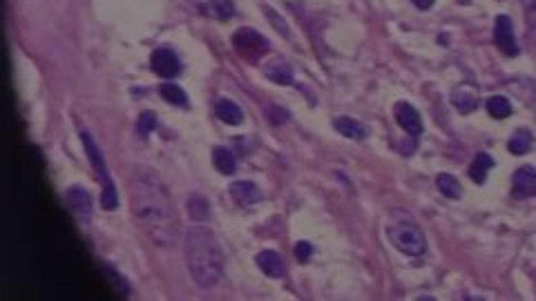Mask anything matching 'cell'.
<instances>
[{
	"label": "cell",
	"instance_id": "1",
	"mask_svg": "<svg viewBox=\"0 0 536 301\" xmlns=\"http://www.w3.org/2000/svg\"><path fill=\"white\" fill-rule=\"evenodd\" d=\"M130 206L139 228L159 248L175 246L179 237V217L166 183L148 165L130 170Z\"/></svg>",
	"mask_w": 536,
	"mask_h": 301
},
{
	"label": "cell",
	"instance_id": "2",
	"mask_svg": "<svg viewBox=\"0 0 536 301\" xmlns=\"http://www.w3.org/2000/svg\"><path fill=\"white\" fill-rule=\"evenodd\" d=\"M184 255L188 264V273L197 286L215 288L224 277L226 259L221 253L217 237L208 228H190L184 241Z\"/></svg>",
	"mask_w": 536,
	"mask_h": 301
},
{
	"label": "cell",
	"instance_id": "3",
	"mask_svg": "<svg viewBox=\"0 0 536 301\" xmlns=\"http://www.w3.org/2000/svg\"><path fill=\"white\" fill-rule=\"evenodd\" d=\"M389 241L400 250V253L409 255V257H422L424 250H427V239H424V232L420 230V226L413 219L404 217L402 212L391 217Z\"/></svg>",
	"mask_w": 536,
	"mask_h": 301
},
{
	"label": "cell",
	"instance_id": "4",
	"mask_svg": "<svg viewBox=\"0 0 536 301\" xmlns=\"http://www.w3.org/2000/svg\"><path fill=\"white\" fill-rule=\"evenodd\" d=\"M83 136V145H85V152L89 156V161H92L94 165V172L101 181V185H103V197H101V203H103L105 210H114L119 206V197H116V188H114V181L112 176H110L107 167H105V158H103V152L98 149V145L94 143V138L89 136L87 132L80 134Z\"/></svg>",
	"mask_w": 536,
	"mask_h": 301
},
{
	"label": "cell",
	"instance_id": "5",
	"mask_svg": "<svg viewBox=\"0 0 536 301\" xmlns=\"http://www.w3.org/2000/svg\"><path fill=\"white\" fill-rule=\"evenodd\" d=\"M232 47H235L237 54L246 60H257L264 54H268V49H270L268 40L250 27L237 29V34L232 36Z\"/></svg>",
	"mask_w": 536,
	"mask_h": 301
},
{
	"label": "cell",
	"instance_id": "6",
	"mask_svg": "<svg viewBox=\"0 0 536 301\" xmlns=\"http://www.w3.org/2000/svg\"><path fill=\"white\" fill-rule=\"evenodd\" d=\"M65 201L69 210H72V215L76 217L78 224L87 226L89 221H92V197H89L87 190H83L80 185H74L67 190L65 194Z\"/></svg>",
	"mask_w": 536,
	"mask_h": 301
},
{
	"label": "cell",
	"instance_id": "7",
	"mask_svg": "<svg viewBox=\"0 0 536 301\" xmlns=\"http://www.w3.org/2000/svg\"><path fill=\"white\" fill-rule=\"evenodd\" d=\"M494 40H496V47L505 56H519V43H517V36H514V25L508 16L496 18V25H494Z\"/></svg>",
	"mask_w": 536,
	"mask_h": 301
},
{
	"label": "cell",
	"instance_id": "8",
	"mask_svg": "<svg viewBox=\"0 0 536 301\" xmlns=\"http://www.w3.org/2000/svg\"><path fill=\"white\" fill-rule=\"evenodd\" d=\"M188 3L201 16L212 20H228L235 16V3L232 0H188Z\"/></svg>",
	"mask_w": 536,
	"mask_h": 301
},
{
	"label": "cell",
	"instance_id": "9",
	"mask_svg": "<svg viewBox=\"0 0 536 301\" xmlns=\"http://www.w3.org/2000/svg\"><path fill=\"white\" fill-rule=\"evenodd\" d=\"M150 65H153L155 74L164 76V78H175L181 74V60L179 56L173 52V49H155L153 52V58H150Z\"/></svg>",
	"mask_w": 536,
	"mask_h": 301
},
{
	"label": "cell",
	"instance_id": "10",
	"mask_svg": "<svg viewBox=\"0 0 536 301\" xmlns=\"http://www.w3.org/2000/svg\"><path fill=\"white\" fill-rule=\"evenodd\" d=\"M512 194L517 199H530L536 194V170L532 165H523L521 170L514 172Z\"/></svg>",
	"mask_w": 536,
	"mask_h": 301
},
{
	"label": "cell",
	"instance_id": "11",
	"mask_svg": "<svg viewBox=\"0 0 536 301\" xmlns=\"http://www.w3.org/2000/svg\"><path fill=\"white\" fill-rule=\"evenodd\" d=\"M481 98H478V92L476 87L469 85V83H462V85H456L451 92V105L458 109L460 114H472L474 109L478 107Z\"/></svg>",
	"mask_w": 536,
	"mask_h": 301
},
{
	"label": "cell",
	"instance_id": "12",
	"mask_svg": "<svg viewBox=\"0 0 536 301\" xmlns=\"http://www.w3.org/2000/svg\"><path fill=\"white\" fill-rule=\"evenodd\" d=\"M393 114H396L398 125L411 136H418L422 132V118L418 114V109L409 105V103H396L393 107Z\"/></svg>",
	"mask_w": 536,
	"mask_h": 301
},
{
	"label": "cell",
	"instance_id": "13",
	"mask_svg": "<svg viewBox=\"0 0 536 301\" xmlns=\"http://www.w3.org/2000/svg\"><path fill=\"white\" fill-rule=\"evenodd\" d=\"M228 192L239 206H244V208H250L261 201V190L255 183H250V181H235V183H230Z\"/></svg>",
	"mask_w": 536,
	"mask_h": 301
},
{
	"label": "cell",
	"instance_id": "14",
	"mask_svg": "<svg viewBox=\"0 0 536 301\" xmlns=\"http://www.w3.org/2000/svg\"><path fill=\"white\" fill-rule=\"evenodd\" d=\"M257 266L261 268V273L273 277V279H279L284 277L286 268H284V261H282V257L277 253H273V250H261V253L255 257Z\"/></svg>",
	"mask_w": 536,
	"mask_h": 301
},
{
	"label": "cell",
	"instance_id": "15",
	"mask_svg": "<svg viewBox=\"0 0 536 301\" xmlns=\"http://www.w3.org/2000/svg\"><path fill=\"white\" fill-rule=\"evenodd\" d=\"M215 114H217L219 120H224L226 125H239L241 120H244V112H241V107L235 103V100H230V98L217 100Z\"/></svg>",
	"mask_w": 536,
	"mask_h": 301
},
{
	"label": "cell",
	"instance_id": "16",
	"mask_svg": "<svg viewBox=\"0 0 536 301\" xmlns=\"http://www.w3.org/2000/svg\"><path fill=\"white\" fill-rule=\"evenodd\" d=\"M266 76L275 80L279 85H291L293 83V69L284 58H273L266 65Z\"/></svg>",
	"mask_w": 536,
	"mask_h": 301
},
{
	"label": "cell",
	"instance_id": "17",
	"mask_svg": "<svg viewBox=\"0 0 536 301\" xmlns=\"http://www.w3.org/2000/svg\"><path fill=\"white\" fill-rule=\"evenodd\" d=\"M336 129L340 134H345L349 138H356V140H362L369 136V129L364 127L360 120L356 118H349V116H340L336 118Z\"/></svg>",
	"mask_w": 536,
	"mask_h": 301
},
{
	"label": "cell",
	"instance_id": "18",
	"mask_svg": "<svg viewBox=\"0 0 536 301\" xmlns=\"http://www.w3.org/2000/svg\"><path fill=\"white\" fill-rule=\"evenodd\" d=\"M494 167V158L490 154H476L469 165V179L474 181V183H485V179H487V172Z\"/></svg>",
	"mask_w": 536,
	"mask_h": 301
},
{
	"label": "cell",
	"instance_id": "19",
	"mask_svg": "<svg viewBox=\"0 0 536 301\" xmlns=\"http://www.w3.org/2000/svg\"><path fill=\"white\" fill-rule=\"evenodd\" d=\"M212 161H215V167L219 170L221 174H235L237 170V161H235V154L230 152L228 147H215L212 149Z\"/></svg>",
	"mask_w": 536,
	"mask_h": 301
},
{
	"label": "cell",
	"instance_id": "20",
	"mask_svg": "<svg viewBox=\"0 0 536 301\" xmlns=\"http://www.w3.org/2000/svg\"><path fill=\"white\" fill-rule=\"evenodd\" d=\"M532 145H534V136H532L530 129H517V132H514V134H512V138H510L508 149H510L512 154L523 156V154H528V152H530Z\"/></svg>",
	"mask_w": 536,
	"mask_h": 301
},
{
	"label": "cell",
	"instance_id": "21",
	"mask_svg": "<svg viewBox=\"0 0 536 301\" xmlns=\"http://www.w3.org/2000/svg\"><path fill=\"white\" fill-rule=\"evenodd\" d=\"M186 208H188V215L192 221H206L210 217V203L206 201V197H201V194H192L188 199Z\"/></svg>",
	"mask_w": 536,
	"mask_h": 301
},
{
	"label": "cell",
	"instance_id": "22",
	"mask_svg": "<svg viewBox=\"0 0 536 301\" xmlns=\"http://www.w3.org/2000/svg\"><path fill=\"white\" fill-rule=\"evenodd\" d=\"M485 107H487L490 116L494 118H508L512 114V103L505 96H490Z\"/></svg>",
	"mask_w": 536,
	"mask_h": 301
},
{
	"label": "cell",
	"instance_id": "23",
	"mask_svg": "<svg viewBox=\"0 0 536 301\" xmlns=\"http://www.w3.org/2000/svg\"><path fill=\"white\" fill-rule=\"evenodd\" d=\"M159 94H161V98H164V100H168L170 105H181V107L188 105V96H186V92L179 85H173V83L161 85Z\"/></svg>",
	"mask_w": 536,
	"mask_h": 301
},
{
	"label": "cell",
	"instance_id": "24",
	"mask_svg": "<svg viewBox=\"0 0 536 301\" xmlns=\"http://www.w3.org/2000/svg\"><path fill=\"white\" fill-rule=\"evenodd\" d=\"M436 185H438L440 192H442L444 197H449V199H458V197H460V192H462V188H460V183H458V179H456V176H451V174H438Z\"/></svg>",
	"mask_w": 536,
	"mask_h": 301
},
{
	"label": "cell",
	"instance_id": "25",
	"mask_svg": "<svg viewBox=\"0 0 536 301\" xmlns=\"http://www.w3.org/2000/svg\"><path fill=\"white\" fill-rule=\"evenodd\" d=\"M155 125H157V116L153 112H144L139 116V132L144 136H148L150 132H153Z\"/></svg>",
	"mask_w": 536,
	"mask_h": 301
},
{
	"label": "cell",
	"instance_id": "26",
	"mask_svg": "<svg viewBox=\"0 0 536 301\" xmlns=\"http://www.w3.org/2000/svg\"><path fill=\"white\" fill-rule=\"evenodd\" d=\"M266 118L270 120L273 125H282L288 118V114L284 112V109H279L277 105H268L266 107Z\"/></svg>",
	"mask_w": 536,
	"mask_h": 301
},
{
	"label": "cell",
	"instance_id": "27",
	"mask_svg": "<svg viewBox=\"0 0 536 301\" xmlns=\"http://www.w3.org/2000/svg\"><path fill=\"white\" fill-rule=\"evenodd\" d=\"M295 257L300 264H306V261L313 257V246L309 244V241H300V244L295 246Z\"/></svg>",
	"mask_w": 536,
	"mask_h": 301
},
{
	"label": "cell",
	"instance_id": "28",
	"mask_svg": "<svg viewBox=\"0 0 536 301\" xmlns=\"http://www.w3.org/2000/svg\"><path fill=\"white\" fill-rule=\"evenodd\" d=\"M411 3L416 5L418 9H429L433 3H436V0H411Z\"/></svg>",
	"mask_w": 536,
	"mask_h": 301
},
{
	"label": "cell",
	"instance_id": "29",
	"mask_svg": "<svg viewBox=\"0 0 536 301\" xmlns=\"http://www.w3.org/2000/svg\"><path fill=\"white\" fill-rule=\"evenodd\" d=\"M525 3H530V0H525ZM534 7H536V0H534Z\"/></svg>",
	"mask_w": 536,
	"mask_h": 301
}]
</instances>
